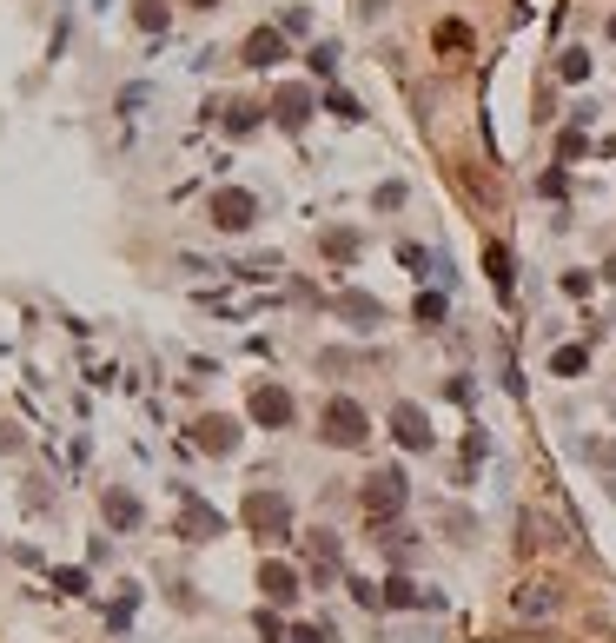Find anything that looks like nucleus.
Listing matches in <instances>:
<instances>
[{
  "label": "nucleus",
  "mask_w": 616,
  "mask_h": 643,
  "mask_svg": "<svg viewBox=\"0 0 616 643\" xmlns=\"http://www.w3.org/2000/svg\"><path fill=\"white\" fill-rule=\"evenodd\" d=\"M318 438H325V445H338V451L365 445V438H371L365 404H358V398H332V404H325V418H318Z\"/></svg>",
  "instance_id": "f257e3e1"
},
{
  "label": "nucleus",
  "mask_w": 616,
  "mask_h": 643,
  "mask_svg": "<svg viewBox=\"0 0 616 643\" xmlns=\"http://www.w3.org/2000/svg\"><path fill=\"white\" fill-rule=\"evenodd\" d=\"M404 498H411V484H404L398 465H391V471H371V478H365V517H371V524H391V517L404 511Z\"/></svg>",
  "instance_id": "f03ea898"
},
{
  "label": "nucleus",
  "mask_w": 616,
  "mask_h": 643,
  "mask_svg": "<svg viewBox=\"0 0 616 643\" xmlns=\"http://www.w3.org/2000/svg\"><path fill=\"white\" fill-rule=\"evenodd\" d=\"M391 438H398L404 451H431L438 438H431V418H424V404H391Z\"/></svg>",
  "instance_id": "7ed1b4c3"
},
{
  "label": "nucleus",
  "mask_w": 616,
  "mask_h": 643,
  "mask_svg": "<svg viewBox=\"0 0 616 643\" xmlns=\"http://www.w3.org/2000/svg\"><path fill=\"white\" fill-rule=\"evenodd\" d=\"M252 418H259V425H272V431H285V425H292V392L259 385V392H252Z\"/></svg>",
  "instance_id": "20e7f679"
},
{
  "label": "nucleus",
  "mask_w": 616,
  "mask_h": 643,
  "mask_svg": "<svg viewBox=\"0 0 616 643\" xmlns=\"http://www.w3.org/2000/svg\"><path fill=\"white\" fill-rule=\"evenodd\" d=\"M285 517H292V511H285L279 491H252V498H246V524H252V531H285Z\"/></svg>",
  "instance_id": "39448f33"
},
{
  "label": "nucleus",
  "mask_w": 616,
  "mask_h": 643,
  "mask_svg": "<svg viewBox=\"0 0 616 643\" xmlns=\"http://www.w3.org/2000/svg\"><path fill=\"white\" fill-rule=\"evenodd\" d=\"M259 590H265L272 604H292L299 597V570L285 564V557H265V564H259Z\"/></svg>",
  "instance_id": "423d86ee"
},
{
  "label": "nucleus",
  "mask_w": 616,
  "mask_h": 643,
  "mask_svg": "<svg viewBox=\"0 0 616 643\" xmlns=\"http://www.w3.org/2000/svg\"><path fill=\"white\" fill-rule=\"evenodd\" d=\"M252 213H259V199H252V193H213V219H219L226 232H246Z\"/></svg>",
  "instance_id": "0eeeda50"
},
{
  "label": "nucleus",
  "mask_w": 616,
  "mask_h": 643,
  "mask_svg": "<svg viewBox=\"0 0 616 643\" xmlns=\"http://www.w3.org/2000/svg\"><path fill=\"white\" fill-rule=\"evenodd\" d=\"M438 590H418V584H411V578H391L385 584V611H438Z\"/></svg>",
  "instance_id": "6e6552de"
},
{
  "label": "nucleus",
  "mask_w": 616,
  "mask_h": 643,
  "mask_svg": "<svg viewBox=\"0 0 616 643\" xmlns=\"http://www.w3.org/2000/svg\"><path fill=\"white\" fill-rule=\"evenodd\" d=\"M199 451H213V458H226V451H239V425L232 418H199Z\"/></svg>",
  "instance_id": "1a4fd4ad"
},
{
  "label": "nucleus",
  "mask_w": 616,
  "mask_h": 643,
  "mask_svg": "<svg viewBox=\"0 0 616 643\" xmlns=\"http://www.w3.org/2000/svg\"><path fill=\"white\" fill-rule=\"evenodd\" d=\"M219 531H226V517H219V511L186 504V517H179V537H186V544H205V537H219Z\"/></svg>",
  "instance_id": "9d476101"
},
{
  "label": "nucleus",
  "mask_w": 616,
  "mask_h": 643,
  "mask_svg": "<svg viewBox=\"0 0 616 643\" xmlns=\"http://www.w3.org/2000/svg\"><path fill=\"white\" fill-rule=\"evenodd\" d=\"M107 517L119 531H133V524H140V498H133V491H107Z\"/></svg>",
  "instance_id": "9b49d317"
},
{
  "label": "nucleus",
  "mask_w": 616,
  "mask_h": 643,
  "mask_svg": "<svg viewBox=\"0 0 616 643\" xmlns=\"http://www.w3.org/2000/svg\"><path fill=\"white\" fill-rule=\"evenodd\" d=\"M338 312H345V318H358V332H371V326H378V318H385V306H378V299H338Z\"/></svg>",
  "instance_id": "f8f14e48"
},
{
  "label": "nucleus",
  "mask_w": 616,
  "mask_h": 643,
  "mask_svg": "<svg viewBox=\"0 0 616 643\" xmlns=\"http://www.w3.org/2000/svg\"><path fill=\"white\" fill-rule=\"evenodd\" d=\"M246 60H252V66L285 60V40H279V33H252V40H246Z\"/></svg>",
  "instance_id": "ddd939ff"
},
{
  "label": "nucleus",
  "mask_w": 616,
  "mask_h": 643,
  "mask_svg": "<svg viewBox=\"0 0 616 643\" xmlns=\"http://www.w3.org/2000/svg\"><path fill=\"white\" fill-rule=\"evenodd\" d=\"M551 371H557V378H584V371H590V352H584V345H563L557 359H551Z\"/></svg>",
  "instance_id": "4468645a"
},
{
  "label": "nucleus",
  "mask_w": 616,
  "mask_h": 643,
  "mask_svg": "<svg viewBox=\"0 0 616 643\" xmlns=\"http://www.w3.org/2000/svg\"><path fill=\"white\" fill-rule=\"evenodd\" d=\"M305 107H312V93H305V87H285V93H279V120H285V126H299Z\"/></svg>",
  "instance_id": "2eb2a0df"
},
{
  "label": "nucleus",
  "mask_w": 616,
  "mask_h": 643,
  "mask_svg": "<svg viewBox=\"0 0 616 643\" xmlns=\"http://www.w3.org/2000/svg\"><path fill=\"white\" fill-rule=\"evenodd\" d=\"M484 273H490L498 292H510V252H504V246H484Z\"/></svg>",
  "instance_id": "dca6fc26"
},
{
  "label": "nucleus",
  "mask_w": 616,
  "mask_h": 643,
  "mask_svg": "<svg viewBox=\"0 0 616 643\" xmlns=\"http://www.w3.org/2000/svg\"><path fill=\"white\" fill-rule=\"evenodd\" d=\"M551 604H557V597H551V590H543V584H524L517 611H524V617H543V611H551Z\"/></svg>",
  "instance_id": "f3484780"
},
{
  "label": "nucleus",
  "mask_w": 616,
  "mask_h": 643,
  "mask_svg": "<svg viewBox=\"0 0 616 643\" xmlns=\"http://www.w3.org/2000/svg\"><path fill=\"white\" fill-rule=\"evenodd\" d=\"M54 584H60V597H80V590H87V570L66 564V570H54Z\"/></svg>",
  "instance_id": "a211bd4d"
},
{
  "label": "nucleus",
  "mask_w": 616,
  "mask_h": 643,
  "mask_svg": "<svg viewBox=\"0 0 616 643\" xmlns=\"http://www.w3.org/2000/svg\"><path fill=\"white\" fill-rule=\"evenodd\" d=\"M438 318H444V299L424 292V299H418V326H438Z\"/></svg>",
  "instance_id": "6ab92c4d"
},
{
  "label": "nucleus",
  "mask_w": 616,
  "mask_h": 643,
  "mask_svg": "<svg viewBox=\"0 0 616 643\" xmlns=\"http://www.w3.org/2000/svg\"><path fill=\"white\" fill-rule=\"evenodd\" d=\"M292 643H332V630H325V623H299Z\"/></svg>",
  "instance_id": "aec40b11"
}]
</instances>
